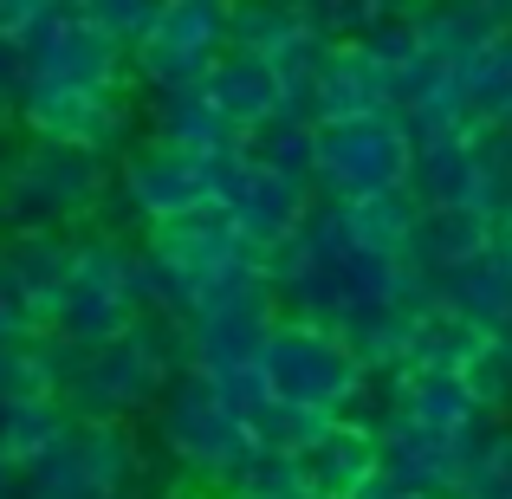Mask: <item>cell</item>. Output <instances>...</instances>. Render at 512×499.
Masks as SVG:
<instances>
[]
</instances>
